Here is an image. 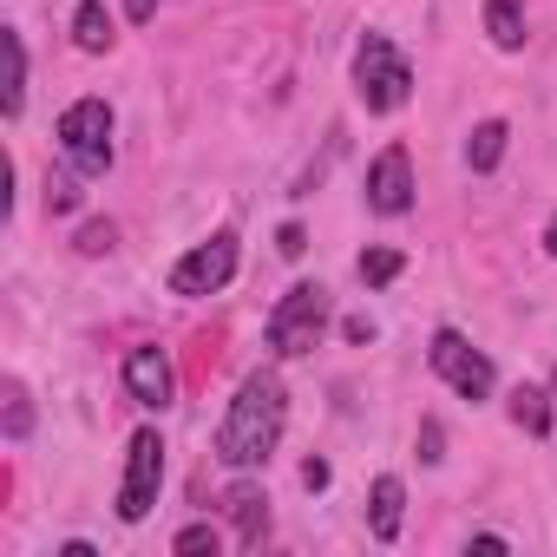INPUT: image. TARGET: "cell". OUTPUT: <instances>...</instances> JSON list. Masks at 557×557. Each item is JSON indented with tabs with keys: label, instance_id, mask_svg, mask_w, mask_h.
Segmentation results:
<instances>
[{
	"label": "cell",
	"instance_id": "6da1fadb",
	"mask_svg": "<svg viewBox=\"0 0 557 557\" xmlns=\"http://www.w3.org/2000/svg\"><path fill=\"white\" fill-rule=\"evenodd\" d=\"M283 426H289V394L269 368H256L236 387V400H230V413L216 426V459L230 472H256V466H269L275 446H283Z\"/></svg>",
	"mask_w": 557,
	"mask_h": 557
},
{
	"label": "cell",
	"instance_id": "7a4b0ae2",
	"mask_svg": "<svg viewBox=\"0 0 557 557\" xmlns=\"http://www.w3.org/2000/svg\"><path fill=\"white\" fill-rule=\"evenodd\" d=\"M329 329V289L322 283H296L283 302L269 309V355L275 361H302Z\"/></svg>",
	"mask_w": 557,
	"mask_h": 557
},
{
	"label": "cell",
	"instance_id": "3957f363",
	"mask_svg": "<svg viewBox=\"0 0 557 557\" xmlns=\"http://www.w3.org/2000/svg\"><path fill=\"white\" fill-rule=\"evenodd\" d=\"M355 92H361L368 112H400V106H407L413 66H407V53H400L387 34H368V40L355 47Z\"/></svg>",
	"mask_w": 557,
	"mask_h": 557
},
{
	"label": "cell",
	"instance_id": "277c9868",
	"mask_svg": "<svg viewBox=\"0 0 557 557\" xmlns=\"http://www.w3.org/2000/svg\"><path fill=\"white\" fill-rule=\"evenodd\" d=\"M60 151L79 177H106L112 171V106L106 99H73L60 112Z\"/></svg>",
	"mask_w": 557,
	"mask_h": 557
},
{
	"label": "cell",
	"instance_id": "5b68a950",
	"mask_svg": "<svg viewBox=\"0 0 557 557\" xmlns=\"http://www.w3.org/2000/svg\"><path fill=\"white\" fill-rule=\"evenodd\" d=\"M158 485H164V440L145 426L125 440V479H119V518L125 524H145L151 505H158Z\"/></svg>",
	"mask_w": 557,
	"mask_h": 557
},
{
	"label": "cell",
	"instance_id": "8992f818",
	"mask_svg": "<svg viewBox=\"0 0 557 557\" xmlns=\"http://www.w3.org/2000/svg\"><path fill=\"white\" fill-rule=\"evenodd\" d=\"M426 361H433V374H440L453 394H466V400H485V394L498 387L492 361H485L459 329H440V335H433V348H426Z\"/></svg>",
	"mask_w": 557,
	"mask_h": 557
},
{
	"label": "cell",
	"instance_id": "52a82bcc",
	"mask_svg": "<svg viewBox=\"0 0 557 557\" xmlns=\"http://www.w3.org/2000/svg\"><path fill=\"white\" fill-rule=\"evenodd\" d=\"M230 275H236V230H216L210 243L171 262V296H216Z\"/></svg>",
	"mask_w": 557,
	"mask_h": 557
},
{
	"label": "cell",
	"instance_id": "ba28073f",
	"mask_svg": "<svg viewBox=\"0 0 557 557\" xmlns=\"http://www.w3.org/2000/svg\"><path fill=\"white\" fill-rule=\"evenodd\" d=\"M368 210L374 216H407L413 210V158H407V145H387L368 164Z\"/></svg>",
	"mask_w": 557,
	"mask_h": 557
},
{
	"label": "cell",
	"instance_id": "9c48e42d",
	"mask_svg": "<svg viewBox=\"0 0 557 557\" xmlns=\"http://www.w3.org/2000/svg\"><path fill=\"white\" fill-rule=\"evenodd\" d=\"M125 394L138 400V407H171V394H177V374H171V355L164 348H132L125 355Z\"/></svg>",
	"mask_w": 557,
	"mask_h": 557
},
{
	"label": "cell",
	"instance_id": "30bf717a",
	"mask_svg": "<svg viewBox=\"0 0 557 557\" xmlns=\"http://www.w3.org/2000/svg\"><path fill=\"white\" fill-rule=\"evenodd\" d=\"M223 511L236 518V537H243V550H256V544H262V531H269V498H262V485L236 479V485L223 492Z\"/></svg>",
	"mask_w": 557,
	"mask_h": 557
},
{
	"label": "cell",
	"instance_id": "8fae6325",
	"mask_svg": "<svg viewBox=\"0 0 557 557\" xmlns=\"http://www.w3.org/2000/svg\"><path fill=\"white\" fill-rule=\"evenodd\" d=\"M400 518H407V485H400L394 472H381L374 492H368V524H374V537L394 544V537H400Z\"/></svg>",
	"mask_w": 557,
	"mask_h": 557
},
{
	"label": "cell",
	"instance_id": "7c38bea8",
	"mask_svg": "<svg viewBox=\"0 0 557 557\" xmlns=\"http://www.w3.org/2000/svg\"><path fill=\"white\" fill-rule=\"evenodd\" d=\"M505 413L531 433V440H544V433H557V420H550V387H511V400H505Z\"/></svg>",
	"mask_w": 557,
	"mask_h": 557
},
{
	"label": "cell",
	"instance_id": "4fadbf2b",
	"mask_svg": "<svg viewBox=\"0 0 557 557\" xmlns=\"http://www.w3.org/2000/svg\"><path fill=\"white\" fill-rule=\"evenodd\" d=\"M485 34L498 53H518L524 47V0H485Z\"/></svg>",
	"mask_w": 557,
	"mask_h": 557
},
{
	"label": "cell",
	"instance_id": "5bb4252c",
	"mask_svg": "<svg viewBox=\"0 0 557 557\" xmlns=\"http://www.w3.org/2000/svg\"><path fill=\"white\" fill-rule=\"evenodd\" d=\"M119 34H112V14L99 8V0H79V8H73V47L79 53H106Z\"/></svg>",
	"mask_w": 557,
	"mask_h": 557
},
{
	"label": "cell",
	"instance_id": "9a60e30c",
	"mask_svg": "<svg viewBox=\"0 0 557 557\" xmlns=\"http://www.w3.org/2000/svg\"><path fill=\"white\" fill-rule=\"evenodd\" d=\"M505 138H511V125H505V119H479V125H472V138H466V164H472V171H498Z\"/></svg>",
	"mask_w": 557,
	"mask_h": 557
},
{
	"label": "cell",
	"instance_id": "2e32d148",
	"mask_svg": "<svg viewBox=\"0 0 557 557\" xmlns=\"http://www.w3.org/2000/svg\"><path fill=\"white\" fill-rule=\"evenodd\" d=\"M0 47H8V92H0V112L21 119V106H27V40L21 34H0Z\"/></svg>",
	"mask_w": 557,
	"mask_h": 557
},
{
	"label": "cell",
	"instance_id": "e0dca14e",
	"mask_svg": "<svg viewBox=\"0 0 557 557\" xmlns=\"http://www.w3.org/2000/svg\"><path fill=\"white\" fill-rule=\"evenodd\" d=\"M79 197H86V190H79V171H47V210H53V216H73Z\"/></svg>",
	"mask_w": 557,
	"mask_h": 557
},
{
	"label": "cell",
	"instance_id": "ac0fdd59",
	"mask_svg": "<svg viewBox=\"0 0 557 557\" xmlns=\"http://www.w3.org/2000/svg\"><path fill=\"white\" fill-rule=\"evenodd\" d=\"M400 269H407L400 249H368V256H361V283H368V289H387Z\"/></svg>",
	"mask_w": 557,
	"mask_h": 557
},
{
	"label": "cell",
	"instance_id": "d6986e66",
	"mask_svg": "<svg viewBox=\"0 0 557 557\" xmlns=\"http://www.w3.org/2000/svg\"><path fill=\"white\" fill-rule=\"evenodd\" d=\"M171 550H177V557H197V550L216 557V550H223V531H216V524H184V531L171 537Z\"/></svg>",
	"mask_w": 557,
	"mask_h": 557
},
{
	"label": "cell",
	"instance_id": "ffe728a7",
	"mask_svg": "<svg viewBox=\"0 0 557 557\" xmlns=\"http://www.w3.org/2000/svg\"><path fill=\"white\" fill-rule=\"evenodd\" d=\"M112 243H119V230H112V223H79V236H73V249H79V256H112Z\"/></svg>",
	"mask_w": 557,
	"mask_h": 557
},
{
	"label": "cell",
	"instance_id": "44dd1931",
	"mask_svg": "<svg viewBox=\"0 0 557 557\" xmlns=\"http://www.w3.org/2000/svg\"><path fill=\"white\" fill-rule=\"evenodd\" d=\"M27 426H34V407H27V387H21V381H8V440H27Z\"/></svg>",
	"mask_w": 557,
	"mask_h": 557
},
{
	"label": "cell",
	"instance_id": "7402d4cb",
	"mask_svg": "<svg viewBox=\"0 0 557 557\" xmlns=\"http://www.w3.org/2000/svg\"><path fill=\"white\" fill-rule=\"evenodd\" d=\"M440 446H446V433H440V420H426V426H420V459H426V466H440V459H446Z\"/></svg>",
	"mask_w": 557,
	"mask_h": 557
},
{
	"label": "cell",
	"instance_id": "603a6c76",
	"mask_svg": "<svg viewBox=\"0 0 557 557\" xmlns=\"http://www.w3.org/2000/svg\"><path fill=\"white\" fill-rule=\"evenodd\" d=\"M275 249H283V256H302V249H309L302 223H283V230H275Z\"/></svg>",
	"mask_w": 557,
	"mask_h": 557
},
{
	"label": "cell",
	"instance_id": "cb8c5ba5",
	"mask_svg": "<svg viewBox=\"0 0 557 557\" xmlns=\"http://www.w3.org/2000/svg\"><path fill=\"white\" fill-rule=\"evenodd\" d=\"M342 335H348L355 348H368V342H374V322H368V315H348V322H342Z\"/></svg>",
	"mask_w": 557,
	"mask_h": 557
},
{
	"label": "cell",
	"instance_id": "d4e9b609",
	"mask_svg": "<svg viewBox=\"0 0 557 557\" xmlns=\"http://www.w3.org/2000/svg\"><path fill=\"white\" fill-rule=\"evenodd\" d=\"M329 479H335V472H329V459H309V466H302V485H309V492H322Z\"/></svg>",
	"mask_w": 557,
	"mask_h": 557
},
{
	"label": "cell",
	"instance_id": "484cf974",
	"mask_svg": "<svg viewBox=\"0 0 557 557\" xmlns=\"http://www.w3.org/2000/svg\"><path fill=\"white\" fill-rule=\"evenodd\" d=\"M125 14H132V21H151V14H158V0H125Z\"/></svg>",
	"mask_w": 557,
	"mask_h": 557
},
{
	"label": "cell",
	"instance_id": "4316f807",
	"mask_svg": "<svg viewBox=\"0 0 557 557\" xmlns=\"http://www.w3.org/2000/svg\"><path fill=\"white\" fill-rule=\"evenodd\" d=\"M544 249H550V256H557V216H550V223H544Z\"/></svg>",
	"mask_w": 557,
	"mask_h": 557
},
{
	"label": "cell",
	"instance_id": "83f0119b",
	"mask_svg": "<svg viewBox=\"0 0 557 557\" xmlns=\"http://www.w3.org/2000/svg\"><path fill=\"white\" fill-rule=\"evenodd\" d=\"M544 387H550V420H557V368H550V381H544Z\"/></svg>",
	"mask_w": 557,
	"mask_h": 557
}]
</instances>
